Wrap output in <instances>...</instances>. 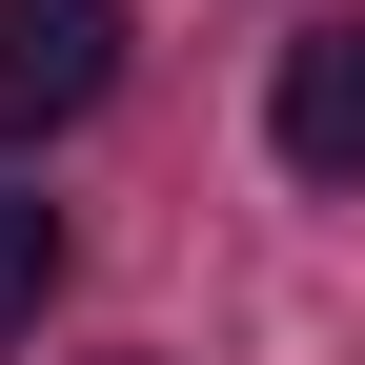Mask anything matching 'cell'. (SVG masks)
Listing matches in <instances>:
<instances>
[{
    "label": "cell",
    "instance_id": "2",
    "mask_svg": "<svg viewBox=\"0 0 365 365\" xmlns=\"http://www.w3.org/2000/svg\"><path fill=\"white\" fill-rule=\"evenodd\" d=\"M264 143H284L304 182H365V21H304L284 81H264Z\"/></svg>",
    "mask_w": 365,
    "mask_h": 365
},
{
    "label": "cell",
    "instance_id": "1",
    "mask_svg": "<svg viewBox=\"0 0 365 365\" xmlns=\"http://www.w3.org/2000/svg\"><path fill=\"white\" fill-rule=\"evenodd\" d=\"M122 81V0H0V143H61Z\"/></svg>",
    "mask_w": 365,
    "mask_h": 365
},
{
    "label": "cell",
    "instance_id": "3",
    "mask_svg": "<svg viewBox=\"0 0 365 365\" xmlns=\"http://www.w3.org/2000/svg\"><path fill=\"white\" fill-rule=\"evenodd\" d=\"M41 304H61V203H21V182H0V345H21Z\"/></svg>",
    "mask_w": 365,
    "mask_h": 365
}]
</instances>
